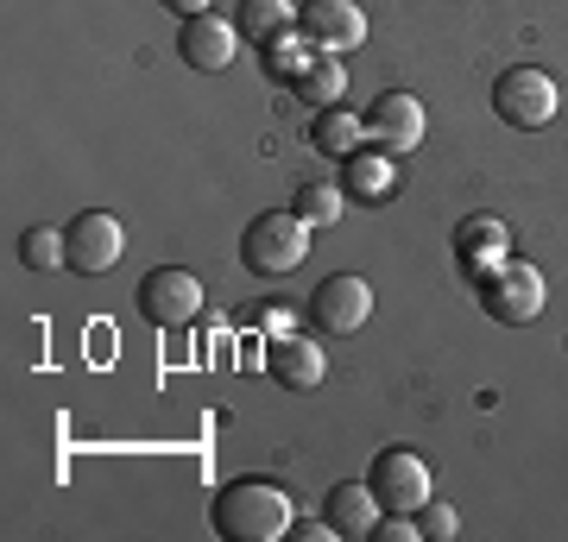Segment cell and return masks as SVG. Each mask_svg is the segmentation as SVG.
<instances>
[{
	"label": "cell",
	"mask_w": 568,
	"mask_h": 542,
	"mask_svg": "<svg viewBox=\"0 0 568 542\" xmlns=\"http://www.w3.org/2000/svg\"><path fill=\"white\" fill-rule=\"evenodd\" d=\"M291 492L278 480H260V473H246V480H227L209 504V523H215V536L227 542H278L291 536Z\"/></svg>",
	"instance_id": "cell-1"
},
{
	"label": "cell",
	"mask_w": 568,
	"mask_h": 542,
	"mask_svg": "<svg viewBox=\"0 0 568 542\" xmlns=\"http://www.w3.org/2000/svg\"><path fill=\"white\" fill-rule=\"evenodd\" d=\"M310 234L316 227L297 215V208H272V215H253L241 234V259L246 272H260V278H284V272H297L310 259Z\"/></svg>",
	"instance_id": "cell-2"
},
{
	"label": "cell",
	"mask_w": 568,
	"mask_h": 542,
	"mask_svg": "<svg viewBox=\"0 0 568 542\" xmlns=\"http://www.w3.org/2000/svg\"><path fill=\"white\" fill-rule=\"evenodd\" d=\"M556 108H562V89H556V76L537 70V63H518V70H506V76L493 82V114L506 126H518V133L549 126Z\"/></svg>",
	"instance_id": "cell-3"
},
{
	"label": "cell",
	"mask_w": 568,
	"mask_h": 542,
	"mask_svg": "<svg viewBox=\"0 0 568 542\" xmlns=\"http://www.w3.org/2000/svg\"><path fill=\"white\" fill-rule=\"evenodd\" d=\"M474 290H480V303H487V316L506 321V328H525V321L544 316V272L525 265L518 253H511L506 265H493Z\"/></svg>",
	"instance_id": "cell-4"
},
{
	"label": "cell",
	"mask_w": 568,
	"mask_h": 542,
	"mask_svg": "<svg viewBox=\"0 0 568 542\" xmlns=\"http://www.w3.org/2000/svg\"><path fill=\"white\" fill-rule=\"evenodd\" d=\"M140 316L152 328H190V321L203 316V278L196 272H183V265H159V272H145L140 278Z\"/></svg>",
	"instance_id": "cell-5"
},
{
	"label": "cell",
	"mask_w": 568,
	"mask_h": 542,
	"mask_svg": "<svg viewBox=\"0 0 568 542\" xmlns=\"http://www.w3.org/2000/svg\"><path fill=\"white\" fill-rule=\"evenodd\" d=\"M126 253V227L114 222V215H102V208H82L77 222L63 227V265L70 272H82V278H102V272H114Z\"/></svg>",
	"instance_id": "cell-6"
},
{
	"label": "cell",
	"mask_w": 568,
	"mask_h": 542,
	"mask_svg": "<svg viewBox=\"0 0 568 542\" xmlns=\"http://www.w3.org/2000/svg\"><path fill=\"white\" fill-rule=\"evenodd\" d=\"M429 133L424 121V101L405 95V89H392V95H379L373 108H366V145L373 152H386V158H405V152H417Z\"/></svg>",
	"instance_id": "cell-7"
},
{
	"label": "cell",
	"mask_w": 568,
	"mask_h": 542,
	"mask_svg": "<svg viewBox=\"0 0 568 542\" xmlns=\"http://www.w3.org/2000/svg\"><path fill=\"white\" fill-rule=\"evenodd\" d=\"M310 316H316L323 335H354V328H366V316H373V284H366L361 272H335V278L316 284Z\"/></svg>",
	"instance_id": "cell-8"
},
{
	"label": "cell",
	"mask_w": 568,
	"mask_h": 542,
	"mask_svg": "<svg viewBox=\"0 0 568 542\" xmlns=\"http://www.w3.org/2000/svg\"><path fill=\"white\" fill-rule=\"evenodd\" d=\"M366 485L379 492L386 511H417V504L429 499V467H424L417 448H386L379 461L366 467Z\"/></svg>",
	"instance_id": "cell-9"
},
{
	"label": "cell",
	"mask_w": 568,
	"mask_h": 542,
	"mask_svg": "<svg viewBox=\"0 0 568 542\" xmlns=\"http://www.w3.org/2000/svg\"><path fill=\"white\" fill-rule=\"evenodd\" d=\"M297 25H304V39L316 44V51H335V58H347V51H361L366 44L361 0H310Z\"/></svg>",
	"instance_id": "cell-10"
},
{
	"label": "cell",
	"mask_w": 568,
	"mask_h": 542,
	"mask_svg": "<svg viewBox=\"0 0 568 542\" xmlns=\"http://www.w3.org/2000/svg\"><path fill=\"white\" fill-rule=\"evenodd\" d=\"M265 372L284 385V391H316L328 379V354L310 335H272L265 341Z\"/></svg>",
	"instance_id": "cell-11"
},
{
	"label": "cell",
	"mask_w": 568,
	"mask_h": 542,
	"mask_svg": "<svg viewBox=\"0 0 568 542\" xmlns=\"http://www.w3.org/2000/svg\"><path fill=\"white\" fill-rule=\"evenodd\" d=\"M455 253H462V272L480 284L493 265L511 259V227L499 222V215H467V222L455 227Z\"/></svg>",
	"instance_id": "cell-12"
},
{
	"label": "cell",
	"mask_w": 568,
	"mask_h": 542,
	"mask_svg": "<svg viewBox=\"0 0 568 542\" xmlns=\"http://www.w3.org/2000/svg\"><path fill=\"white\" fill-rule=\"evenodd\" d=\"M323 518H328V530H335L342 542H366L373 536V523L386 518V504H379V492H373L366 480H342L335 492H328Z\"/></svg>",
	"instance_id": "cell-13"
},
{
	"label": "cell",
	"mask_w": 568,
	"mask_h": 542,
	"mask_svg": "<svg viewBox=\"0 0 568 542\" xmlns=\"http://www.w3.org/2000/svg\"><path fill=\"white\" fill-rule=\"evenodd\" d=\"M234 32H241V25L215 20V13H196V20H183V32H178L183 63H190V70H203V76L227 70V63H234Z\"/></svg>",
	"instance_id": "cell-14"
},
{
	"label": "cell",
	"mask_w": 568,
	"mask_h": 542,
	"mask_svg": "<svg viewBox=\"0 0 568 542\" xmlns=\"http://www.w3.org/2000/svg\"><path fill=\"white\" fill-rule=\"evenodd\" d=\"M310 145L328 152V158H354V152L366 145V114H354V108H342V101L323 108V114L310 121Z\"/></svg>",
	"instance_id": "cell-15"
},
{
	"label": "cell",
	"mask_w": 568,
	"mask_h": 542,
	"mask_svg": "<svg viewBox=\"0 0 568 542\" xmlns=\"http://www.w3.org/2000/svg\"><path fill=\"white\" fill-rule=\"evenodd\" d=\"M347 164V177H342V190L347 196H361V202H386L392 196V183H398V158H386V152H354V158H342Z\"/></svg>",
	"instance_id": "cell-16"
},
{
	"label": "cell",
	"mask_w": 568,
	"mask_h": 542,
	"mask_svg": "<svg viewBox=\"0 0 568 542\" xmlns=\"http://www.w3.org/2000/svg\"><path fill=\"white\" fill-rule=\"evenodd\" d=\"M297 20H304V13H297V7H291V0H241V32L253 44H272V39H284V32H297Z\"/></svg>",
	"instance_id": "cell-17"
},
{
	"label": "cell",
	"mask_w": 568,
	"mask_h": 542,
	"mask_svg": "<svg viewBox=\"0 0 568 542\" xmlns=\"http://www.w3.org/2000/svg\"><path fill=\"white\" fill-rule=\"evenodd\" d=\"M291 89H297V101L335 108V101L347 95V70H342V58H335V51H316V58H310V70H304L297 82H291Z\"/></svg>",
	"instance_id": "cell-18"
},
{
	"label": "cell",
	"mask_w": 568,
	"mask_h": 542,
	"mask_svg": "<svg viewBox=\"0 0 568 542\" xmlns=\"http://www.w3.org/2000/svg\"><path fill=\"white\" fill-rule=\"evenodd\" d=\"M260 51H265V76H272V82H284V89H291V82L304 76V70H310V58H316V44H310L304 32H284V39L260 44Z\"/></svg>",
	"instance_id": "cell-19"
},
{
	"label": "cell",
	"mask_w": 568,
	"mask_h": 542,
	"mask_svg": "<svg viewBox=\"0 0 568 542\" xmlns=\"http://www.w3.org/2000/svg\"><path fill=\"white\" fill-rule=\"evenodd\" d=\"M297 215L323 234V227H335L347 215V190H335V183H304L297 190Z\"/></svg>",
	"instance_id": "cell-20"
},
{
	"label": "cell",
	"mask_w": 568,
	"mask_h": 542,
	"mask_svg": "<svg viewBox=\"0 0 568 542\" xmlns=\"http://www.w3.org/2000/svg\"><path fill=\"white\" fill-rule=\"evenodd\" d=\"M20 259L32 265V272H58L63 265V227H26Z\"/></svg>",
	"instance_id": "cell-21"
},
{
	"label": "cell",
	"mask_w": 568,
	"mask_h": 542,
	"mask_svg": "<svg viewBox=\"0 0 568 542\" xmlns=\"http://www.w3.org/2000/svg\"><path fill=\"white\" fill-rule=\"evenodd\" d=\"M417 536H424V542H455V536H462V518H455V504H436V499L417 504Z\"/></svg>",
	"instance_id": "cell-22"
},
{
	"label": "cell",
	"mask_w": 568,
	"mask_h": 542,
	"mask_svg": "<svg viewBox=\"0 0 568 542\" xmlns=\"http://www.w3.org/2000/svg\"><path fill=\"white\" fill-rule=\"evenodd\" d=\"M291 536H304V542H328L335 530H328V518H323V523H297V518H291Z\"/></svg>",
	"instance_id": "cell-23"
},
{
	"label": "cell",
	"mask_w": 568,
	"mask_h": 542,
	"mask_svg": "<svg viewBox=\"0 0 568 542\" xmlns=\"http://www.w3.org/2000/svg\"><path fill=\"white\" fill-rule=\"evenodd\" d=\"M164 7H171V13H178V20H196V13H215V7H209V0H164Z\"/></svg>",
	"instance_id": "cell-24"
}]
</instances>
